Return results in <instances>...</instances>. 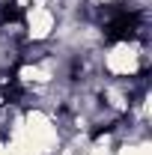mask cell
I'll return each mask as SVG.
<instances>
[{"mask_svg": "<svg viewBox=\"0 0 152 155\" xmlns=\"http://www.w3.org/2000/svg\"><path fill=\"white\" fill-rule=\"evenodd\" d=\"M149 60V36H111L98 51V72L111 81H146Z\"/></svg>", "mask_w": 152, "mask_h": 155, "instance_id": "cell-1", "label": "cell"}, {"mask_svg": "<svg viewBox=\"0 0 152 155\" xmlns=\"http://www.w3.org/2000/svg\"><path fill=\"white\" fill-rule=\"evenodd\" d=\"M21 131L36 155H57L63 146V137H66L57 116L45 107H33V104H21Z\"/></svg>", "mask_w": 152, "mask_h": 155, "instance_id": "cell-2", "label": "cell"}, {"mask_svg": "<svg viewBox=\"0 0 152 155\" xmlns=\"http://www.w3.org/2000/svg\"><path fill=\"white\" fill-rule=\"evenodd\" d=\"M18 18L24 27V45L27 48L51 45V39L57 33V21H60V12L54 9L51 0H33Z\"/></svg>", "mask_w": 152, "mask_h": 155, "instance_id": "cell-3", "label": "cell"}, {"mask_svg": "<svg viewBox=\"0 0 152 155\" xmlns=\"http://www.w3.org/2000/svg\"><path fill=\"white\" fill-rule=\"evenodd\" d=\"M114 128H116V152L114 155H152L149 125L122 116Z\"/></svg>", "mask_w": 152, "mask_h": 155, "instance_id": "cell-4", "label": "cell"}, {"mask_svg": "<svg viewBox=\"0 0 152 155\" xmlns=\"http://www.w3.org/2000/svg\"><path fill=\"white\" fill-rule=\"evenodd\" d=\"M87 9H125V0H87Z\"/></svg>", "mask_w": 152, "mask_h": 155, "instance_id": "cell-5", "label": "cell"}]
</instances>
